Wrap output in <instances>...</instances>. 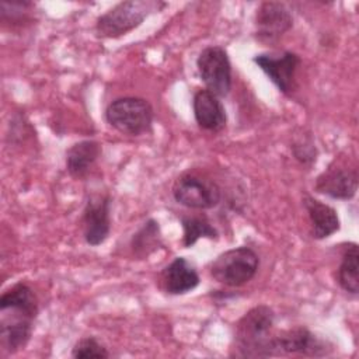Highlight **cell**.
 Masks as SVG:
<instances>
[{"label":"cell","instance_id":"6da1fadb","mask_svg":"<svg viewBox=\"0 0 359 359\" xmlns=\"http://www.w3.org/2000/svg\"><path fill=\"white\" fill-rule=\"evenodd\" d=\"M39 313V302L29 285L17 282L0 296V345L8 353H17L29 342Z\"/></svg>","mask_w":359,"mask_h":359},{"label":"cell","instance_id":"7a4b0ae2","mask_svg":"<svg viewBox=\"0 0 359 359\" xmlns=\"http://www.w3.org/2000/svg\"><path fill=\"white\" fill-rule=\"evenodd\" d=\"M275 313L266 304L250 309L234 327L230 356L269 358L273 351Z\"/></svg>","mask_w":359,"mask_h":359},{"label":"cell","instance_id":"3957f363","mask_svg":"<svg viewBox=\"0 0 359 359\" xmlns=\"http://www.w3.org/2000/svg\"><path fill=\"white\" fill-rule=\"evenodd\" d=\"M167 4L156 0H126L115 4L101 14L95 21V35L98 38H119L133 31L154 11H160Z\"/></svg>","mask_w":359,"mask_h":359},{"label":"cell","instance_id":"277c9868","mask_svg":"<svg viewBox=\"0 0 359 359\" xmlns=\"http://www.w3.org/2000/svg\"><path fill=\"white\" fill-rule=\"evenodd\" d=\"M105 121L116 132L126 136H140L151 130L154 109L140 97H121L105 108Z\"/></svg>","mask_w":359,"mask_h":359},{"label":"cell","instance_id":"5b68a950","mask_svg":"<svg viewBox=\"0 0 359 359\" xmlns=\"http://www.w3.org/2000/svg\"><path fill=\"white\" fill-rule=\"evenodd\" d=\"M258 268V254L248 245H240L219 254L210 262L209 272L220 285L227 287H240L257 275Z\"/></svg>","mask_w":359,"mask_h":359},{"label":"cell","instance_id":"8992f818","mask_svg":"<svg viewBox=\"0 0 359 359\" xmlns=\"http://www.w3.org/2000/svg\"><path fill=\"white\" fill-rule=\"evenodd\" d=\"M198 74L206 90L217 95L226 97L231 90V62L224 48L210 45L201 50L196 57Z\"/></svg>","mask_w":359,"mask_h":359},{"label":"cell","instance_id":"52a82bcc","mask_svg":"<svg viewBox=\"0 0 359 359\" xmlns=\"http://www.w3.org/2000/svg\"><path fill=\"white\" fill-rule=\"evenodd\" d=\"M172 198L188 209L208 210L220 203L222 192L213 180H206L194 172H184L174 181Z\"/></svg>","mask_w":359,"mask_h":359},{"label":"cell","instance_id":"ba28073f","mask_svg":"<svg viewBox=\"0 0 359 359\" xmlns=\"http://www.w3.org/2000/svg\"><path fill=\"white\" fill-rule=\"evenodd\" d=\"M273 351L275 356L299 355L309 358H321L328 356L334 351V346L327 339L320 338L309 328L299 325L275 334Z\"/></svg>","mask_w":359,"mask_h":359},{"label":"cell","instance_id":"9c48e42d","mask_svg":"<svg viewBox=\"0 0 359 359\" xmlns=\"http://www.w3.org/2000/svg\"><path fill=\"white\" fill-rule=\"evenodd\" d=\"M358 168L356 164H346L341 160H334L330 165L317 175L314 191L331 199L349 201L358 191Z\"/></svg>","mask_w":359,"mask_h":359},{"label":"cell","instance_id":"30bf717a","mask_svg":"<svg viewBox=\"0 0 359 359\" xmlns=\"http://www.w3.org/2000/svg\"><path fill=\"white\" fill-rule=\"evenodd\" d=\"M81 227L84 241L88 245L97 247L107 241L111 233V196L108 192H97L87 198Z\"/></svg>","mask_w":359,"mask_h":359},{"label":"cell","instance_id":"8fae6325","mask_svg":"<svg viewBox=\"0 0 359 359\" xmlns=\"http://www.w3.org/2000/svg\"><path fill=\"white\" fill-rule=\"evenodd\" d=\"M254 25L257 41L271 45L278 42L293 27V14L285 3L262 1L257 7Z\"/></svg>","mask_w":359,"mask_h":359},{"label":"cell","instance_id":"7c38bea8","mask_svg":"<svg viewBox=\"0 0 359 359\" xmlns=\"http://www.w3.org/2000/svg\"><path fill=\"white\" fill-rule=\"evenodd\" d=\"M252 62L264 72L269 81L285 95H290L296 88V73L302 65L297 53L286 50L280 55L258 53Z\"/></svg>","mask_w":359,"mask_h":359},{"label":"cell","instance_id":"4fadbf2b","mask_svg":"<svg viewBox=\"0 0 359 359\" xmlns=\"http://www.w3.org/2000/svg\"><path fill=\"white\" fill-rule=\"evenodd\" d=\"M160 287L171 296H182L192 292L201 283L195 265L185 257H175L165 265L160 275Z\"/></svg>","mask_w":359,"mask_h":359},{"label":"cell","instance_id":"5bb4252c","mask_svg":"<svg viewBox=\"0 0 359 359\" xmlns=\"http://www.w3.org/2000/svg\"><path fill=\"white\" fill-rule=\"evenodd\" d=\"M195 122L206 132L217 133L226 128L227 114L223 102L217 95L206 88L198 90L192 98Z\"/></svg>","mask_w":359,"mask_h":359},{"label":"cell","instance_id":"9a60e30c","mask_svg":"<svg viewBox=\"0 0 359 359\" xmlns=\"http://www.w3.org/2000/svg\"><path fill=\"white\" fill-rule=\"evenodd\" d=\"M102 153V146L94 139H84L66 150L65 163L69 175L74 180H84Z\"/></svg>","mask_w":359,"mask_h":359},{"label":"cell","instance_id":"2e32d148","mask_svg":"<svg viewBox=\"0 0 359 359\" xmlns=\"http://www.w3.org/2000/svg\"><path fill=\"white\" fill-rule=\"evenodd\" d=\"M303 206L307 210L313 238L316 240L328 238L341 229V220H339L338 212L331 205L324 203L310 195H304Z\"/></svg>","mask_w":359,"mask_h":359},{"label":"cell","instance_id":"e0dca14e","mask_svg":"<svg viewBox=\"0 0 359 359\" xmlns=\"http://www.w3.org/2000/svg\"><path fill=\"white\" fill-rule=\"evenodd\" d=\"M163 247L161 229L157 220L147 219L130 237L129 248L136 259H147Z\"/></svg>","mask_w":359,"mask_h":359},{"label":"cell","instance_id":"ac0fdd59","mask_svg":"<svg viewBox=\"0 0 359 359\" xmlns=\"http://www.w3.org/2000/svg\"><path fill=\"white\" fill-rule=\"evenodd\" d=\"M337 282L342 290L356 296L359 293V251L356 243H348L341 254Z\"/></svg>","mask_w":359,"mask_h":359},{"label":"cell","instance_id":"d6986e66","mask_svg":"<svg viewBox=\"0 0 359 359\" xmlns=\"http://www.w3.org/2000/svg\"><path fill=\"white\" fill-rule=\"evenodd\" d=\"M181 226H182V245L189 248L198 243L201 238L217 240L219 231L210 223L206 216H196V215H185L181 216Z\"/></svg>","mask_w":359,"mask_h":359},{"label":"cell","instance_id":"ffe728a7","mask_svg":"<svg viewBox=\"0 0 359 359\" xmlns=\"http://www.w3.org/2000/svg\"><path fill=\"white\" fill-rule=\"evenodd\" d=\"M35 4L27 0H1L0 18L8 27H24L34 21Z\"/></svg>","mask_w":359,"mask_h":359},{"label":"cell","instance_id":"44dd1931","mask_svg":"<svg viewBox=\"0 0 359 359\" xmlns=\"http://www.w3.org/2000/svg\"><path fill=\"white\" fill-rule=\"evenodd\" d=\"M290 150L294 156V158L304 167L310 168L313 164H316L317 161V156H318V151H317V147L314 144V140L311 137L310 133H299L293 137V142H292V146H290Z\"/></svg>","mask_w":359,"mask_h":359},{"label":"cell","instance_id":"7402d4cb","mask_svg":"<svg viewBox=\"0 0 359 359\" xmlns=\"http://www.w3.org/2000/svg\"><path fill=\"white\" fill-rule=\"evenodd\" d=\"M109 356L108 349L95 337L80 338L72 348V358L76 359H104Z\"/></svg>","mask_w":359,"mask_h":359}]
</instances>
